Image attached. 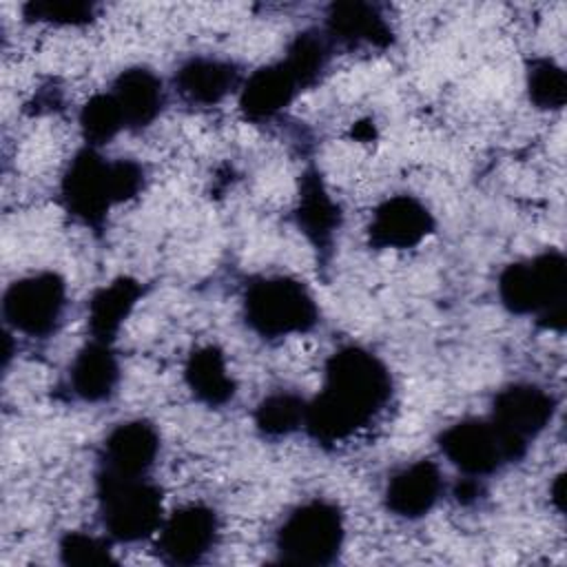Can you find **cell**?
I'll return each instance as SVG.
<instances>
[{
    "instance_id": "obj_1",
    "label": "cell",
    "mask_w": 567,
    "mask_h": 567,
    "mask_svg": "<svg viewBox=\"0 0 567 567\" xmlns=\"http://www.w3.org/2000/svg\"><path fill=\"white\" fill-rule=\"evenodd\" d=\"M394 392L390 368L372 350L346 343L323 365V383L308 401L303 430L321 447H334L374 421Z\"/></svg>"
},
{
    "instance_id": "obj_2",
    "label": "cell",
    "mask_w": 567,
    "mask_h": 567,
    "mask_svg": "<svg viewBox=\"0 0 567 567\" xmlns=\"http://www.w3.org/2000/svg\"><path fill=\"white\" fill-rule=\"evenodd\" d=\"M146 184L140 162L109 159L100 148L84 146L66 164L60 177V204L78 224L102 230L113 206L135 199Z\"/></svg>"
},
{
    "instance_id": "obj_3",
    "label": "cell",
    "mask_w": 567,
    "mask_h": 567,
    "mask_svg": "<svg viewBox=\"0 0 567 567\" xmlns=\"http://www.w3.org/2000/svg\"><path fill=\"white\" fill-rule=\"evenodd\" d=\"M498 299L516 317H534L547 330L567 326V259L560 250L505 266L498 275Z\"/></svg>"
},
{
    "instance_id": "obj_4",
    "label": "cell",
    "mask_w": 567,
    "mask_h": 567,
    "mask_svg": "<svg viewBox=\"0 0 567 567\" xmlns=\"http://www.w3.org/2000/svg\"><path fill=\"white\" fill-rule=\"evenodd\" d=\"M244 323L261 339L306 334L319 323V306L308 286L288 275L252 279L241 297Z\"/></svg>"
},
{
    "instance_id": "obj_5",
    "label": "cell",
    "mask_w": 567,
    "mask_h": 567,
    "mask_svg": "<svg viewBox=\"0 0 567 567\" xmlns=\"http://www.w3.org/2000/svg\"><path fill=\"white\" fill-rule=\"evenodd\" d=\"M97 514L113 543H140L157 534L164 520V496L148 476L95 474Z\"/></svg>"
},
{
    "instance_id": "obj_6",
    "label": "cell",
    "mask_w": 567,
    "mask_h": 567,
    "mask_svg": "<svg viewBox=\"0 0 567 567\" xmlns=\"http://www.w3.org/2000/svg\"><path fill=\"white\" fill-rule=\"evenodd\" d=\"M346 540L341 507L328 498H310L284 518L275 534L277 560L301 567L332 565Z\"/></svg>"
},
{
    "instance_id": "obj_7",
    "label": "cell",
    "mask_w": 567,
    "mask_h": 567,
    "mask_svg": "<svg viewBox=\"0 0 567 567\" xmlns=\"http://www.w3.org/2000/svg\"><path fill=\"white\" fill-rule=\"evenodd\" d=\"M69 306L62 275L40 270L11 281L2 295V319L16 334L47 339L58 332Z\"/></svg>"
},
{
    "instance_id": "obj_8",
    "label": "cell",
    "mask_w": 567,
    "mask_h": 567,
    "mask_svg": "<svg viewBox=\"0 0 567 567\" xmlns=\"http://www.w3.org/2000/svg\"><path fill=\"white\" fill-rule=\"evenodd\" d=\"M556 408L554 394L536 383H509L494 394L489 421L501 434L512 463L527 454L529 443L551 423Z\"/></svg>"
},
{
    "instance_id": "obj_9",
    "label": "cell",
    "mask_w": 567,
    "mask_h": 567,
    "mask_svg": "<svg viewBox=\"0 0 567 567\" xmlns=\"http://www.w3.org/2000/svg\"><path fill=\"white\" fill-rule=\"evenodd\" d=\"M219 540V516L204 503H188L164 516L155 551L166 565L202 563Z\"/></svg>"
},
{
    "instance_id": "obj_10",
    "label": "cell",
    "mask_w": 567,
    "mask_h": 567,
    "mask_svg": "<svg viewBox=\"0 0 567 567\" xmlns=\"http://www.w3.org/2000/svg\"><path fill=\"white\" fill-rule=\"evenodd\" d=\"M441 454L463 474L485 478L512 463L501 434L489 419H463L447 425L439 439Z\"/></svg>"
},
{
    "instance_id": "obj_11",
    "label": "cell",
    "mask_w": 567,
    "mask_h": 567,
    "mask_svg": "<svg viewBox=\"0 0 567 567\" xmlns=\"http://www.w3.org/2000/svg\"><path fill=\"white\" fill-rule=\"evenodd\" d=\"M436 228L430 208L414 195L399 193L385 197L368 224L370 246L385 250H410L423 244Z\"/></svg>"
},
{
    "instance_id": "obj_12",
    "label": "cell",
    "mask_w": 567,
    "mask_h": 567,
    "mask_svg": "<svg viewBox=\"0 0 567 567\" xmlns=\"http://www.w3.org/2000/svg\"><path fill=\"white\" fill-rule=\"evenodd\" d=\"M292 215L299 233L317 250L319 264L328 266L343 215L341 206L332 199L321 173L315 166H308L299 175V193Z\"/></svg>"
},
{
    "instance_id": "obj_13",
    "label": "cell",
    "mask_w": 567,
    "mask_h": 567,
    "mask_svg": "<svg viewBox=\"0 0 567 567\" xmlns=\"http://www.w3.org/2000/svg\"><path fill=\"white\" fill-rule=\"evenodd\" d=\"M159 454V432L146 419L117 423L102 441L97 472L113 476H148Z\"/></svg>"
},
{
    "instance_id": "obj_14",
    "label": "cell",
    "mask_w": 567,
    "mask_h": 567,
    "mask_svg": "<svg viewBox=\"0 0 567 567\" xmlns=\"http://www.w3.org/2000/svg\"><path fill=\"white\" fill-rule=\"evenodd\" d=\"M321 31L332 44H341L348 49H388L394 44V31L383 11L377 4L363 0L332 2L326 9Z\"/></svg>"
},
{
    "instance_id": "obj_15",
    "label": "cell",
    "mask_w": 567,
    "mask_h": 567,
    "mask_svg": "<svg viewBox=\"0 0 567 567\" xmlns=\"http://www.w3.org/2000/svg\"><path fill=\"white\" fill-rule=\"evenodd\" d=\"M443 494V476L434 461L419 458L394 472L383 489V503L390 514L416 520L427 516Z\"/></svg>"
},
{
    "instance_id": "obj_16",
    "label": "cell",
    "mask_w": 567,
    "mask_h": 567,
    "mask_svg": "<svg viewBox=\"0 0 567 567\" xmlns=\"http://www.w3.org/2000/svg\"><path fill=\"white\" fill-rule=\"evenodd\" d=\"M244 78L235 62L213 55H193L184 60L175 75L173 89L195 106H215L230 93H239Z\"/></svg>"
},
{
    "instance_id": "obj_17",
    "label": "cell",
    "mask_w": 567,
    "mask_h": 567,
    "mask_svg": "<svg viewBox=\"0 0 567 567\" xmlns=\"http://www.w3.org/2000/svg\"><path fill=\"white\" fill-rule=\"evenodd\" d=\"M120 377L113 343L89 339L71 359L66 383L69 392L82 403H104L115 394Z\"/></svg>"
},
{
    "instance_id": "obj_18",
    "label": "cell",
    "mask_w": 567,
    "mask_h": 567,
    "mask_svg": "<svg viewBox=\"0 0 567 567\" xmlns=\"http://www.w3.org/2000/svg\"><path fill=\"white\" fill-rule=\"evenodd\" d=\"M124 117V128H148L166 106V89L162 78L148 66H128L117 73L109 91Z\"/></svg>"
},
{
    "instance_id": "obj_19",
    "label": "cell",
    "mask_w": 567,
    "mask_h": 567,
    "mask_svg": "<svg viewBox=\"0 0 567 567\" xmlns=\"http://www.w3.org/2000/svg\"><path fill=\"white\" fill-rule=\"evenodd\" d=\"M301 93L286 64L272 62L255 69L239 86V111L250 122H268L286 111Z\"/></svg>"
},
{
    "instance_id": "obj_20",
    "label": "cell",
    "mask_w": 567,
    "mask_h": 567,
    "mask_svg": "<svg viewBox=\"0 0 567 567\" xmlns=\"http://www.w3.org/2000/svg\"><path fill=\"white\" fill-rule=\"evenodd\" d=\"M144 295V286L128 277H115L113 281L100 286L89 299V334L91 339L113 343L120 334V328L135 310L137 301Z\"/></svg>"
},
{
    "instance_id": "obj_21",
    "label": "cell",
    "mask_w": 567,
    "mask_h": 567,
    "mask_svg": "<svg viewBox=\"0 0 567 567\" xmlns=\"http://www.w3.org/2000/svg\"><path fill=\"white\" fill-rule=\"evenodd\" d=\"M184 381L190 394L208 408H221L230 403L237 392V383L228 372L226 357L215 343L197 346L190 350L184 363Z\"/></svg>"
},
{
    "instance_id": "obj_22",
    "label": "cell",
    "mask_w": 567,
    "mask_h": 567,
    "mask_svg": "<svg viewBox=\"0 0 567 567\" xmlns=\"http://www.w3.org/2000/svg\"><path fill=\"white\" fill-rule=\"evenodd\" d=\"M330 58L332 42L328 40V35L321 29H303L288 42L281 62L303 91L321 80L330 64Z\"/></svg>"
},
{
    "instance_id": "obj_23",
    "label": "cell",
    "mask_w": 567,
    "mask_h": 567,
    "mask_svg": "<svg viewBox=\"0 0 567 567\" xmlns=\"http://www.w3.org/2000/svg\"><path fill=\"white\" fill-rule=\"evenodd\" d=\"M308 401L290 390H277L266 394L255 412L252 423L257 432L266 439H281L303 427Z\"/></svg>"
},
{
    "instance_id": "obj_24",
    "label": "cell",
    "mask_w": 567,
    "mask_h": 567,
    "mask_svg": "<svg viewBox=\"0 0 567 567\" xmlns=\"http://www.w3.org/2000/svg\"><path fill=\"white\" fill-rule=\"evenodd\" d=\"M529 102L540 111H560L567 102V73L551 58H532L525 69Z\"/></svg>"
},
{
    "instance_id": "obj_25",
    "label": "cell",
    "mask_w": 567,
    "mask_h": 567,
    "mask_svg": "<svg viewBox=\"0 0 567 567\" xmlns=\"http://www.w3.org/2000/svg\"><path fill=\"white\" fill-rule=\"evenodd\" d=\"M120 131H124V117L115 97L109 91L91 95L80 109V133L84 146L102 148L113 142Z\"/></svg>"
},
{
    "instance_id": "obj_26",
    "label": "cell",
    "mask_w": 567,
    "mask_h": 567,
    "mask_svg": "<svg viewBox=\"0 0 567 567\" xmlns=\"http://www.w3.org/2000/svg\"><path fill=\"white\" fill-rule=\"evenodd\" d=\"M22 16L29 22L55 27H84L95 20L97 4L86 0H31L22 4Z\"/></svg>"
},
{
    "instance_id": "obj_27",
    "label": "cell",
    "mask_w": 567,
    "mask_h": 567,
    "mask_svg": "<svg viewBox=\"0 0 567 567\" xmlns=\"http://www.w3.org/2000/svg\"><path fill=\"white\" fill-rule=\"evenodd\" d=\"M113 540L109 536H93L86 532H66L58 540V556L64 565L97 567L115 563Z\"/></svg>"
},
{
    "instance_id": "obj_28",
    "label": "cell",
    "mask_w": 567,
    "mask_h": 567,
    "mask_svg": "<svg viewBox=\"0 0 567 567\" xmlns=\"http://www.w3.org/2000/svg\"><path fill=\"white\" fill-rule=\"evenodd\" d=\"M481 492H483V487H481L478 478H474V476H463V478L456 483V487H454V496H456V501L463 503V505L476 503L478 496H481Z\"/></svg>"
},
{
    "instance_id": "obj_29",
    "label": "cell",
    "mask_w": 567,
    "mask_h": 567,
    "mask_svg": "<svg viewBox=\"0 0 567 567\" xmlns=\"http://www.w3.org/2000/svg\"><path fill=\"white\" fill-rule=\"evenodd\" d=\"M563 485H565V478H563V476H558V478H556V483H554V487H551L554 501L558 503V507H560V509H563V494H565V492H563Z\"/></svg>"
}]
</instances>
